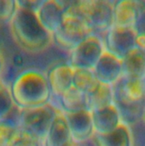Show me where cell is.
I'll return each mask as SVG.
<instances>
[{
	"label": "cell",
	"mask_w": 145,
	"mask_h": 146,
	"mask_svg": "<svg viewBox=\"0 0 145 146\" xmlns=\"http://www.w3.org/2000/svg\"><path fill=\"white\" fill-rule=\"evenodd\" d=\"M8 25L12 39L25 52L38 54L54 44L53 35L40 24L35 12L19 3Z\"/></svg>",
	"instance_id": "6da1fadb"
},
{
	"label": "cell",
	"mask_w": 145,
	"mask_h": 146,
	"mask_svg": "<svg viewBox=\"0 0 145 146\" xmlns=\"http://www.w3.org/2000/svg\"><path fill=\"white\" fill-rule=\"evenodd\" d=\"M9 91L18 110L48 104L52 98L46 73L32 68L20 72L12 80Z\"/></svg>",
	"instance_id": "7a4b0ae2"
},
{
	"label": "cell",
	"mask_w": 145,
	"mask_h": 146,
	"mask_svg": "<svg viewBox=\"0 0 145 146\" xmlns=\"http://www.w3.org/2000/svg\"><path fill=\"white\" fill-rule=\"evenodd\" d=\"M113 90L122 122L131 127L141 121L145 106V80L122 77L113 86Z\"/></svg>",
	"instance_id": "3957f363"
},
{
	"label": "cell",
	"mask_w": 145,
	"mask_h": 146,
	"mask_svg": "<svg viewBox=\"0 0 145 146\" xmlns=\"http://www.w3.org/2000/svg\"><path fill=\"white\" fill-rule=\"evenodd\" d=\"M92 30L85 20L74 9L72 2L68 3L59 29L53 34V43L68 54L90 35Z\"/></svg>",
	"instance_id": "277c9868"
},
{
	"label": "cell",
	"mask_w": 145,
	"mask_h": 146,
	"mask_svg": "<svg viewBox=\"0 0 145 146\" xmlns=\"http://www.w3.org/2000/svg\"><path fill=\"white\" fill-rule=\"evenodd\" d=\"M115 3L111 0L72 1L74 9L85 20L93 34L103 38L114 25Z\"/></svg>",
	"instance_id": "5b68a950"
},
{
	"label": "cell",
	"mask_w": 145,
	"mask_h": 146,
	"mask_svg": "<svg viewBox=\"0 0 145 146\" xmlns=\"http://www.w3.org/2000/svg\"><path fill=\"white\" fill-rule=\"evenodd\" d=\"M58 110L51 103L39 107L19 110L18 127L35 136L44 145Z\"/></svg>",
	"instance_id": "8992f818"
},
{
	"label": "cell",
	"mask_w": 145,
	"mask_h": 146,
	"mask_svg": "<svg viewBox=\"0 0 145 146\" xmlns=\"http://www.w3.org/2000/svg\"><path fill=\"white\" fill-rule=\"evenodd\" d=\"M104 51L103 38L91 34L68 53V63L73 68L93 70Z\"/></svg>",
	"instance_id": "52a82bcc"
},
{
	"label": "cell",
	"mask_w": 145,
	"mask_h": 146,
	"mask_svg": "<svg viewBox=\"0 0 145 146\" xmlns=\"http://www.w3.org/2000/svg\"><path fill=\"white\" fill-rule=\"evenodd\" d=\"M137 32L134 28H124L113 26L104 35L105 50L117 57L123 59L133 48Z\"/></svg>",
	"instance_id": "ba28073f"
},
{
	"label": "cell",
	"mask_w": 145,
	"mask_h": 146,
	"mask_svg": "<svg viewBox=\"0 0 145 146\" xmlns=\"http://www.w3.org/2000/svg\"><path fill=\"white\" fill-rule=\"evenodd\" d=\"M68 3L59 0H43L34 10L40 24L52 35L62 25Z\"/></svg>",
	"instance_id": "9c48e42d"
},
{
	"label": "cell",
	"mask_w": 145,
	"mask_h": 146,
	"mask_svg": "<svg viewBox=\"0 0 145 146\" xmlns=\"http://www.w3.org/2000/svg\"><path fill=\"white\" fill-rule=\"evenodd\" d=\"M74 144L85 145L89 143L95 135L91 113L83 110L77 113L64 114Z\"/></svg>",
	"instance_id": "30bf717a"
},
{
	"label": "cell",
	"mask_w": 145,
	"mask_h": 146,
	"mask_svg": "<svg viewBox=\"0 0 145 146\" xmlns=\"http://www.w3.org/2000/svg\"><path fill=\"white\" fill-rule=\"evenodd\" d=\"M73 73L74 68L68 62L57 63L48 70L46 75L51 91V100L59 98L73 86Z\"/></svg>",
	"instance_id": "8fae6325"
},
{
	"label": "cell",
	"mask_w": 145,
	"mask_h": 146,
	"mask_svg": "<svg viewBox=\"0 0 145 146\" xmlns=\"http://www.w3.org/2000/svg\"><path fill=\"white\" fill-rule=\"evenodd\" d=\"M93 70L100 83L114 86L123 75L122 59L105 50Z\"/></svg>",
	"instance_id": "7c38bea8"
},
{
	"label": "cell",
	"mask_w": 145,
	"mask_h": 146,
	"mask_svg": "<svg viewBox=\"0 0 145 146\" xmlns=\"http://www.w3.org/2000/svg\"><path fill=\"white\" fill-rule=\"evenodd\" d=\"M140 9V1L119 0L114 6V25L124 28H134Z\"/></svg>",
	"instance_id": "4fadbf2b"
},
{
	"label": "cell",
	"mask_w": 145,
	"mask_h": 146,
	"mask_svg": "<svg viewBox=\"0 0 145 146\" xmlns=\"http://www.w3.org/2000/svg\"><path fill=\"white\" fill-rule=\"evenodd\" d=\"M91 117L94 132L97 135L110 133L122 123L121 114L115 104H113L104 110L92 112Z\"/></svg>",
	"instance_id": "5bb4252c"
},
{
	"label": "cell",
	"mask_w": 145,
	"mask_h": 146,
	"mask_svg": "<svg viewBox=\"0 0 145 146\" xmlns=\"http://www.w3.org/2000/svg\"><path fill=\"white\" fill-rule=\"evenodd\" d=\"M72 144L73 141L66 117L62 111L58 110L43 146H69Z\"/></svg>",
	"instance_id": "9a60e30c"
},
{
	"label": "cell",
	"mask_w": 145,
	"mask_h": 146,
	"mask_svg": "<svg viewBox=\"0 0 145 146\" xmlns=\"http://www.w3.org/2000/svg\"><path fill=\"white\" fill-rule=\"evenodd\" d=\"M52 100L54 103L51 104L63 114H72L88 110L86 95L73 86L64 92L59 98Z\"/></svg>",
	"instance_id": "2e32d148"
},
{
	"label": "cell",
	"mask_w": 145,
	"mask_h": 146,
	"mask_svg": "<svg viewBox=\"0 0 145 146\" xmlns=\"http://www.w3.org/2000/svg\"><path fill=\"white\" fill-rule=\"evenodd\" d=\"M90 142L92 146H134L131 127L124 122L110 133L95 134Z\"/></svg>",
	"instance_id": "e0dca14e"
},
{
	"label": "cell",
	"mask_w": 145,
	"mask_h": 146,
	"mask_svg": "<svg viewBox=\"0 0 145 146\" xmlns=\"http://www.w3.org/2000/svg\"><path fill=\"white\" fill-rule=\"evenodd\" d=\"M123 78L145 80V51L135 47L123 59Z\"/></svg>",
	"instance_id": "ac0fdd59"
},
{
	"label": "cell",
	"mask_w": 145,
	"mask_h": 146,
	"mask_svg": "<svg viewBox=\"0 0 145 146\" xmlns=\"http://www.w3.org/2000/svg\"><path fill=\"white\" fill-rule=\"evenodd\" d=\"M87 110L92 113L104 110L115 104L113 86L100 83L99 86L91 94L86 95Z\"/></svg>",
	"instance_id": "d6986e66"
},
{
	"label": "cell",
	"mask_w": 145,
	"mask_h": 146,
	"mask_svg": "<svg viewBox=\"0 0 145 146\" xmlns=\"http://www.w3.org/2000/svg\"><path fill=\"white\" fill-rule=\"evenodd\" d=\"M100 85L94 70L74 68L73 86L85 93V95L92 93Z\"/></svg>",
	"instance_id": "ffe728a7"
},
{
	"label": "cell",
	"mask_w": 145,
	"mask_h": 146,
	"mask_svg": "<svg viewBox=\"0 0 145 146\" xmlns=\"http://www.w3.org/2000/svg\"><path fill=\"white\" fill-rule=\"evenodd\" d=\"M9 116L0 121V146L9 145V142L18 128L17 117L14 119Z\"/></svg>",
	"instance_id": "44dd1931"
},
{
	"label": "cell",
	"mask_w": 145,
	"mask_h": 146,
	"mask_svg": "<svg viewBox=\"0 0 145 146\" xmlns=\"http://www.w3.org/2000/svg\"><path fill=\"white\" fill-rule=\"evenodd\" d=\"M9 146H43V144L35 136L18 127Z\"/></svg>",
	"instance_id": "7402d4cb"
},
{
	"label": "cell",
	"mask_w": 145,
	"mask_h": 146,
	"mask_svg": "<svg viewBox=\"0 0 145 146\" xmlns=\"http://www.w3.org/2000/svg\"><path fill=\"white\" fill-rule=\"evenodd\" d=\"M14 108L16 107L14 104L9 88L4 86L0 92V121L10 115Z\"/></svg>",
	"instance_id": "603a6c76"
},
{
	"label": "cell",
	"mask_w": 145,
	"mask_h": 146,
	"mask_svg": "<svg viewBox=\"0 0 145 146\" xmlns=\"http://www.w3.org/2000/svg\"><path fill=\"white\" fill-rule=\"evenodd\" d=\"M17 9L18 1L0 0V22L9 24Z\"/></svg>",
	"instance_id": "cb8c5ba5"
},
{
	"label": "cell",
	"mask_w": 145,
	"mask_h": 146,
	"mask_svg": "<svg viewBox=\"0 0 145 146\" xmlns=\"http://www.w3.org/2000/svg\"><path fill=\"white\" fill-rule=\"evenodd\" d=\"M138 34H145V1H140V9L135 25Z\"/></svg>",
	"instance_id": "d4e9b609"
},
{
	"label": "cell",
	"mask_w": 145,
	"mask_h": 146,
	"mask_svg": "<svg viewBox=\"0 0 145 146\" xmlns=\"http://www.w3.org/2000/svg\"><path fill=\"white\" fill-rule=\"evenodd\" d=\"M136 47L145 51V34H138L135 40Z\"/></svg>",
	"instance_id": "484cf974"
},
{
	"label": "cell",
	"mask_w": 145,
	"mask_h": 146,
	"mask_svg": "<svg viewBox=\"0 0 145 146\" xmlns=\"http://www.w3.org/2000/svg\"><path fill=\"white\" fill-rule=\"evenodd\" d=\"M13 64L15 68H21L22 67V65L24 64V58L20 56V55H16L14 56L13 58Z\"/></svg>",
	"instance_id": "4316f807"
},
{
	"label": "cell",
	"mask_w": 145,
	"mask_h": 146,
	"mask_svg": "<svg viewBox=\"0 0 145 146\" xmlns=\"http://www.w3.org/2000/svg\"><path fill=\"white\" fill-rule=\"evenodd\" d=\"M3 68H4V62H3V56L1 55L0 53V76L3 71Z\"/></svg>",
	"instance_id": "83f0119b"
},
{
	"label": "cell",
	"mask_w": 145,
	"mask_h": 146,
	"mask_svg": "<svg viewBox=\"0 0 145 146\" xmlns=\"http://www.w3.org/2000/svg\"><path fill=\"white\" fill-rule=\"evenodd\" d=\"M141 121L144 123V125L145 126V106L144 109V113H143V115H142V120H141Z\"/></svg>",
	"instance_id": "f1b7e54d"
},
{
	"label": "cell",
	"mask_w": 145,
	"mask_h": 146,
	"mask_svg": "<svg viewBox=\"0 0 145 146\" xmlns=\"http://www.w3.org/2000/svg\"><path fill=\"white\" fill-rule=\"evenodd\" d=\"M4 86H5V85L3 83V81H2L1 79H0V92H1V91L3 90V88Z\"/></svg>",
	"instance_id": "f546056e"
},
{
	"label": "cell",
	"mask_w": 145,
	"mask_h": 146,
	"mask_svg": "<svg viewBox=\"0 0 145 146\" xmlns=\"http://www.w3.org/2000/svg\"><path fill=\"white\" fill-rule=\"evenodd\" d=\"M69 146H84V145H77V144H72L71 145H69Z\"/></svg>",
	"instance_id": "4dcf8cb0"
},
{
	"label": "cell",
	"mask_w": 145,
	"mask_h": 146,
	"mask_svg": "<svg viewBox=\"0 0 145 146\" xmlns=\"http://www.w3.org/2000/svg\"><path fill=\"white\" fill-rule=\"evenodd\" d=\"M84 146H85V145H84Z\"/></svg>",
	"instance_id": "1f68e13d"
}]
</instances>
